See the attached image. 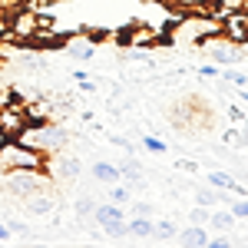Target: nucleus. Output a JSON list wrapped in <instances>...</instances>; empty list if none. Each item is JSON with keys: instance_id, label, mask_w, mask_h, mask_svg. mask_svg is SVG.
<instances>
[{"instance_id": "f257e3e1", "label": "nucleus", "mask_w": 248, "mask_h": 248, "mask_svg": "<svg viewBox=\"0 0 248 248\" xmlns=\"http://www.w3.org/2000/svg\"><path fill=\"white\" fill-rule=\"evenodd\" d=\"M17 142H23V146H30V149H37L43 155H57L66 149L70 133L60 123H27V129L17 136Z\"/></svg>"}, {"instance_id": "f03ea898", "label": "nucleus", "mask_w": 248, "mask_h": 248, "mask_svg": "<svg viewBox=\"0 0 248 248\" xmlns=\"http://www.w3.org/2000/svg\"><path fill=\"white\" fill-rule=\"evenodd\" d=\"M7 169H46V155L17 142V139H7L0 146V172Z\"/></svg>"}, {"instance_id": "7ed1b4c3", "label": "nucleus", "mask_w": 248, "mask_h": 248, "mask_svg": "<svg viewBox=\"0 0 248 248\" xmlns=\"http://www.w3.org/2000/svg\"><path fill=\"white\" fill-rule=\"evenodd\" d=\"M3 186L14 192V195H33V192L46 189L50 179H46V169H7L3 172Z\"/></svg>"}, {"instance_id": "20e7f679", "label": "nucleus", "mask_w": 248, "mask_h": 248, "mask_svg": "<svg viewBox=\"0 0 248 248\" xmlns=\"http://www.w3.org/2000/svg\"><path fill=\"white\" fill-rule=\"evenodd\" d=\"M199 46H202V50L209 53V60H212V63H218V66H232V63H238V60L245 57V50H242L238 43H232L225 33H215V37L202 40Z\"/></svg>"}, {"instance_id": "39448f33", "label": "nucleus", "mask_w": 248, "mask_h": 248, "mask_svg": "<svg viewBox=\"0 0 248 248\" xmlns=\"http://www.w3.org/2000/svg\"><path fill=\"white\" fill-rule=\"evenodd\" d=\"M7 27H10V33H14L23 46H30V40L40 33V14H33V10H20V14H14V17L7 20Z\"/></svg>"}, {"instance_id": "423d86ee", "label": "nucleus", "mask_w": 248, "mask_h": 248, "mask_svg": "<svg viewBox=\"0 0 248 248\" xmlns=\"http://www.w3.org/2000/svg\"><path fill=\"white\" fill-rule=\"evenodd\" d=\"M0 129L7 133V139H17V136L27 129V113H23V103L0 106Z\"/></svg>"}, {"instance_id": "0eeeda50", "label": "nucleus", "mask_w": 248, "mask_h": 248, "mask_svg": "<svg viewBox=\"0 0 248 248\" xmlns=\"http://www.w3.org/2000/svg\"><path fill=\"white\" fill-rule=\"evenodd\" d=\"M222 33L232 43H248V10H235L222 20Z\"/></svg>"}, {"instance_id": "6e6552de", "label": "nucleus", "mask_w": 248, "mask_h": 248, "mask_svg": "<svg viewBox=\"0 0 248 248\" xmlns=\"http://www.w3.org/2000/svg\"><path fill=\"white\" fill-rule=\"evenodd\" d=\"M63 50L70 53V60H77V63H86V60L96 57V43L90 37H66Z\"/></svg>"}, {"instance_id": "1a4fd4ad", "label": "nucleus", "mask_w": 248, "mask_h": 248, "mask_svg": "<svg viewBox=\"0 0 248 248\" xmlns=\"http://www.w3.org/2000/svg\"><path fill=\"white\" fill-rule=\"evenodd\" d=\"M93 218L99 229H106V225H116V222H126V212L123 205H116V202H106V205H96L93 209Z\"/></svg>"}, {"instance_id": "9d476101", "label": "nucleus", "mask_w": 248, "mask_h": 248, "mask_svg": "<svg viewBox=\"0 0 248 248\" xmlns=\"http://www.w3.org/2000/svg\"><path fill=\"white\" fill-rule=\"evenodd\" d=\"M175 238H179V245H182V248H205V245H209V232L202 229V225H189V229L179 232Z\"/></svg>"}, {"instance_id": "9b49d317", "label": "nucleus", "mask_w": 248, "mask_h": 248, "mask_svg": "<svg viewBox=\"0 0 248 248\" xmlns=\"http://www.w3.org/2000/svg\"><path fill=\"white\" fill-rule=\"evenodd\" d=\"M126 229H129V235L133 238H153V215H133V222H126Z\"/></svg>"}, {"instance_id": "f8f14e48", "label": "nucleus", "mask_w": 248, "mask_h": 248, "mask_svg": "<svg viewBox=\"0 0 248 248\" xmlns=\"http://www.w3.org/2000/svg\"><path fill=\"white\" fill-rule=\"evenodd\" d=\"M93 179L103 182V186H113L123 175H119V166H116V162H93Z\"/></svg>"}, {"instance_id": "ddd939ff", "label": "nucleus", "mask_w": 248, "mask_h": 248, "mask_svg": "<svg viewBox=\"0 0 248 248\" xmlns=\"http://www.w3.org/2000/svg\"><path fill=\"white\" fill-rule=\"evenodd\" d=\"M30 202H27V209L33 212V215H53V209H57V199L53 195H40V192H33V195H27Z\"/></svg>"}, {"instance_id": "4468645a", "label": "nucleus", "mask_w": 248, "mask_h": 248, "mask_svg": "<svg viewBox=\"0 0 248 248\" xmlns=\"http://www.w3.org/2000/svg\"><path fill=\"white\" fill-rule=\"evenodd\" d=\"M235 222H238V218L232 215V209H218V212H212V215H209V225L215 232H222V235H229V232L235 229Z\"/></svg>"}, {"instance_id": "2eb2a0df", "label": "nucleus", "mask_w": 248, "mask_h": 248, "mask_svg": "<svg viewBox=\"0 0 248 248\" xmlns=\"http://www.w3.org/2000/svg\"><path fill=\"white\" fill-rule=\"evenodd\" d=\"M10 103H17V86H14L10 73L0 66V106H10Z\"/></svg>"}, {"instance_id": "dca6fc26", "label": "nucleus", "mask_w": 248, "mask_h": 248, "mask_svg": "<svg viewBox=\"0 0 248 248\" xmlns=\"http://www.w3.org/2000/svg\"><path fill=\"white\" fill-rule=\"evenodd\" d=\"M119 175H123L129 186H142V166H139L136 159H123V166H119Z\"/></svg>"}, {"instance_id": "f3484780", "label": "nucleus", "mask_w": 248, "mask_h": 248, "mask_svg": "<svg viewBox=\"0 0 248 248\" xmlns=\"http://www.w3.org/2000/svg\"><path fill=\"white\" fill-rule=\"evenodd\" d=\"M179 14H209V0H169Z\"/></svg>"}, {"instance_id": "a211bd4d", "label": "nucleus", "mask_w": 248, "mask_h": 248, "mask_svg": "<svg viewBox=\"0 0 248 248\" xmlns=\"http://www.w3.org/2000/svg\"><path fill=\"white\" fill-rule=\"evenodd\" d=\"M195 202L209 209V205H218V202H229V199H225V195H222L218 189H195Z\"/></svg>"}, {"instance_id": "6ab92c4d", "label": "nucleus", "mask_w": 248, "mask_h": 248, "mask_svg": "<svg viewBox=\"0 0 248 248\" xmlns=\"http://www.w3.org/2000/svg\"><path fill=\"white\" fill-rule=\"evenodd\" d=\"M235 182H238V179H235L232 172H212V175H209V186H212V189H218V192H232Z\"/></svg>"}, {"instance_id": "aec40b11", "label": "nucleus", "mask_w": 248, "mask_h": 248, "mask_svg": "<svg viewBox=\"0 0 248 248\" xmlns=\"http://www.w3.org/2000/svg\"><path fill=\"white\" fill-rule=\"evenodd\" d=\"M175 235H179V229H175V222H172V218H162V222H155L153 238H162V242H169V238H175Z\"/></svg>"}, {"instance_id": "412c9836", "label": "nucleus", "mask_w": 248, "mask_h": 248, "mask_svg": "<svg viewBox=\"0 0 248 248\" xmlns=\"http://www.w3.org/2000/svg\"><path fill=\"white\" fill-rule=\"evenodd\" d=\"M60 172H63L66 179H77L79 172H83V162H79L77 155H63V159H60Z\"/></svg>"}, {"instance_id": "4be33fe9", "label": "nucleus", "mask_w": 248, "mask_h": 248, "mask_svg": "<svg viewBox=\"0 0 248 248\" xmlns=\"http://www.w3.org/2000/svg\"><path fill=\"white\" fill-rule=\"evenodd\" d=\"M109 202H116V205H126V202H133V186L126 182V186H116L109 189Z\"/></svg>"}, {"instance_id": "5701e85b", "label": "nucleus", "mask_w": 248, "mask_h": 248, "mask_svg": "<svg viewBox=\"0 0 248 248\" xmlns=\"http://www.w3.org/2000/svg\"><path fill=\"white\" fill-rule=\"evenodd\" d=\"M222 142H225L229 149H245V146H248V136L242 133V129H229V133L222 136Z\"/></svg>"}, {"instance_id": "b1692460", "label": "nucleus", "mask_w": 248, "mask_h": 248, "mask_svg": "<svg viewBox=\"0 0 248 248\" xmlns=\"http://www.w3.org/2000/svg\"><path fill=\"white\" fill-rule=\"evenodd\" d=\"M209 215H212V212L205 209V205H195V209L189 212V222H192V225H202V229H205V225H209Z\"/></svg>"}, {"instance_id": "393cba45", "label": "nucleus", "mask_w": 248, "mask_h": 248, "mask_svg": "<svg viewBox=\"0 0 248 248\" xmlns=\"http://www.w3.org/2000/svg\"><path fill=\"white\" fill-rule=\"evenodd\" d=\"M229 209L235 218H248V195H238L235 202H229Z\"/></svg>"}, {"instance_id": "a878e982", "label": "nucleus", "mask_w": 248, "mask_h": 248, "mask_svg": "<svg viewBox=\"0 0 248 248\" xmlns=\"http://www.w3.org/2000/svg\"><path fill=\"white\" fill-rule=\"evenodd\" d=\"M142 146H146L149 153H155V155H162V153H166V142H162L159 136H142Z\"/></svg>"}, {"instance_id": "bb28decb", "label": "nucleus", "mask_w": 248, "mask_h": 248, "mask_svg": "<svg viewBox=\"0 0 248 248\" xmlns=\"http://www.w3.org/2000/svg\"><path fill=\"white\" fill-rule=\"evenodd\" d=\"M126 222H129V218H126ZM126 222H116V225H106V238H126V235H129V229H126Z\"/></svg>"}, {"instance_id": "cd10ccee", "label": "nucleus", "mask_w": 248, "mask_h": 248, "mask_svg": "<svg viewBox=\"0 0 248 248\" xmlns=\"http://www.w3.org/2000/svg\"><path fill=\"white\" fill-rule=\"evenodd\" d=\"M93 209H96V202L90 199V195H83V199L77 202V215H79V218H86V215H93Z\"/></svg>"}, {"instance_id": "c85d7f7f", "label": "nucleus", "mask_w": 248, "mask_h": 248, "mask_svg": "<svg viewBox=\"0 0 248 248\" xmlns=\"http://www.w3.org/2000/svg\"><path fill=\"white\" fill-rule=\"evenodd\" d=\"M126 60H133V63H149L153 66V57H149V50H129Z\"/></svg>"}, {"instance_id": "c756f323", "label": "nucleus", "mask_w": 248, "mask_h": 248, "mask_svg": "<svg viewBox=\"0 0 248 248\" xmlns=\"http://www.w3.org/2000/svg\"><path fill=\"white\" fill-rule=\"evenodd\" d=\"M222 77L229 79V83H235V86H248V77H245V73H235V70H222Z\"/></svg>"}, {"instance_id": "7c9ffc66", "label": "nucleus", "mask_w": 248, "mask_h": 248, "mask_svg": "<svg viewBox=\"0 0 248 248\" xmlns=\"http://www.w3.org/2000/svg\"><path fill=\"white\" fill-rule=\"evenodd\" d=\"M205 248H235V245H232L229 235H218V238H209V245H205Z\"/></svg>"}, {"instance_id": "2f4dec72", "label": "nucleus", "mask_w": 248, "mask_h": 248, "mask_svg": "<svg viewBox=\"0 0 248 248\" xmlns=\"http://www.w3.org/2000/svg\"><path fill=\"white\" fill-rule=\"evenodd\" d=\"M202 77H222V70H218V63H205L202 70H199Z\"/></svg>"}, {"instance_id": "473e14b6", "label": "nucleus", "mask_w": 248, "mask_h": 248, "mask_svg": "<svg viewBox=\"0 0 248 248\" xmlns=\"http://www.w3.org/2000/svg\"><path fill=\"white\" fill-rule=\"evenodd\" d=\"M133 215H153V205H149V202H136Z\"/></svg>"}, {"instance_id": "72a5a7b5", "label": "nucleus", "mask_w": 248, "mask_h": 248, "mask_svg": "<svg viewBox=\"0 0 248 248\" xmlns=\"http://www.w3.org/2000/svg\"><path fill=\"white\" fill-rule=\"evenodd\" d=\"M7 229H10V235H23V232H30L23 222H17V218H14V222H7Z\"/></svg>"}, {"instance_id": "f704fd0d", "label": "nucleus", "mask_w": 248, "mask_h": 248, "mask_svg": "<svg viewBox=\"0 0 248 248\" xmlns=\"http://www.w3.org/2000/svg\"><path fill=\"white\" fill-rule=\"evenodd\" d=\"M175 166H179V169H186V172H199V162H192V159H179Z\"/></svg>"}, {"instance_id": "c9c22d12", "label": "nucleus", "mask_w": 248, "mask_h": 248, "mask_svg": "<svg viewBox=\"0 0 248 248\" xmlns=\"http://www.w3.org/2000/svg\"><path fill=\"white\" fill-rule=\"evenodd\" d=\"M229 116H232V119H235V123H245V113H242L238 106H229Z\"/></svg>"}, {"instance_id": "e433bc0d", "label": "nucleus", "mask_w": 248, "mask_h": 248, "mask_svg": "<svg viewBox=\"0 0 248 248\" xmlns=\"http://www.w3.org/2000/svg\"><path fill=\"white\" fill-rule=\"evenodd\" d=\"M20 0H0V10H10V7H17Z\"/></svg>"}, {"instance_id": "4c0bfd02", "label": "nucleus", "mask_w": 248, "mask_h": 248, "mask_svg": "<svg viewBox=\"0 0 248 248\" xmlns=\"http://www.w3.org/2000/svg\"><path fill=\"white\" fill-rule=\"evenodd\" d=\"M7 238H10V229H7V225H0V242H7Z\"/></svg>"}, {"instance_id": "58836bf2", "label": "nucleus", "mask_w": 248, "mask_h": 248, "mask_svg": "<svg viewBox=\"0 0 248 248\" xmlns=\"http://www.w3.org/2000/svg\"><path fill=\"white\" fill-rule=\"evenodd\" d=\"M3 142H7V133H3V129H0V146H3Z\"/></svg>"}, {"instance_id": "ea45409f", "label": "nucleus", "mask_w": 248, "mask_h": 248, "mask_svg": "<svg viewBox=\"0 0 248 248\" xmlns=\"http://www.w3.org/2000/svg\"><path fill=\"white\" fill-rule=\"evenodd\" d=\"M242 99H245V103H248V93H242Z\"/></svg>"}, {"instance_id": "a19ab883", "label": "nucleus", "mask_w": 248, "mask_h": 248, "mask_svg": "<svg viewBox=\"0 0 248 248\" xmlns=\"http://www.w3.org/2000/svg\"><path fill=\"white\" fill-rule=\"evenodd\" d=\"M30 248H46V245H30Z\"/></svg>"}]
</instances>
